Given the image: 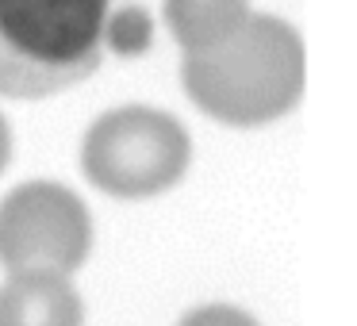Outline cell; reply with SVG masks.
I'll return each instance as SVG.
<instances>
[{
  "label": "cell",
  "instance_id": "obj_1",
  "mask_svg": "<svg viewBox=\"0 0 357 326\" xmlns=\"http://www.w3.org/2000/svg\"><path fill=\"white\" fill-rule=\"evenodd\" d=\"M185 93L231 127L280 119L303 93L300 35L284 20L246 16L227 39L185 54Z\"/></svg>",
  "mask_w": 357,
  "mask_h": 326
},
{
  "label": "cell",
  "instance_id": "obj_2",
  "mask_svg": "<svg viewBox=\"0 0 357 326\" xmlns=\"http://www.w3.org/2000/svg\"><path fill=\"white\" fill-rule=\"evenodd\" d=\"M112 0H0V96L43 100L104 58Z\"/></svg>",
  "mask_w": 357,
  "mask_h": 326
},
{
  "label": "cell",
  "instance_id": "obj_3",
  "mask_svg": "<svg viewBox=\"0 0 357 326\" xmlns=\"http://www.w3.org/2000/svg\"><path fill=\"white\" fill-rule=\"evenodd\" d=\"M185 127L158 108H116L85 134L81 169L100 192L119 200H146L173 188L188 169Z\"/></svg>",
  "mask_w": 357,
  "mask_h": 326
},
{
  "label": "cell",
  "instance_id": "obj_4",
  "mask_svg": "<svg viewBox=\"0 0 357 326\" xmlns=\"http://www.w3.org/2000/svg\"><path fill=\"white\" fill-rule=\"evenodd\" d=\"M89 246V208L66 185L31 180L0 200V265L8 272L70 277L85 265Z\"/></svg>",
  "mask_w": 357,
  "mask_h": 326
},
{
  "label": "cell",
  "instance_id": "obj_5",
  "mask_svg": "<svg viewBox=\"0 0 357 326\" xmlns=\"http://www.w3.org/2000/svg\"><path fill=\"white\" fill-rule=\"evenodd\" d=\"M0 326H85V303L70 277L8 272L0 284Z\"/></svg>",
  "mask_w": 357,
  "mask_h": 326
},
{
  "label": "cell",
  "instance_id": "obj_6",
  "mask_svg": "<svg viewBox=\"0 0 357 326\" xmlns=\"http://www.w3.org/2000/svg\"><path fill=\"white\" fill-rule=\"evenodd\" d=\"M246 16V0H165V20L185 54L227 39Z\"/></svg>",
  "mask_w": 357,
  "mask_h": 326
},
{
  "label": "cell",
  "instance_id": "obj_7",
  "mask_svg": "<svg viewBox=\"0 0 357 326\" xmlns=\"http://www.w3.org/2000/svg\"><path fill=\"white\" fill-rule=\"evenodd\" d=\"M181 326H257L246 311L227 307V303H208V307H196L181 318Z\"/></svg>",
  "mask_w": 357,
  "mask_h": 326
},
{
  "label": "cell",
  "instance_id": "obj_8",
  "mask_svg": "<svg viewBox=\"0 0 357 326\" xmlns=\"http://www.w3.org/2000/svg\"><path fill=\"white\" fill-rule=\"evenodd\" d=\"M8 157H12V134H8V123H4V116H0V173H4Z\"/></svg>",
  "mask_w": 357,
  "mask_h": 326
}]
</instances>
